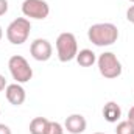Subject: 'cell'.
I'll return each instance as SVG.
<instances>
[{
    "mask_svg": "<svg viewBox=\"0 0 134 134\" xmlns=\"http://www.w3.org/2000/svg\"><path fill=\"white\" fill-rule=\"evenodd\" d=\"M5 95H6V100L9 101L13 106H20V104H24V101L27 98L25 89H24L19 83L8 84L6 89H5Z\"/></svg>",
    "mask_w": 134,
    "mask_h": 134,
    "instance_id": "ba28073f",
    "label": "cell"
},
{
    "mask_svg": "<svg viewBox=\"0 0 134 134\" xmlns=\"http://www.w3.org/2000/svg\"><path fill=\"white\" fill-rule=\"evenodd\" d=\"M115 134H134V125L128 120L120 122L115 128Z\"/></svg>",
    "mask_w": 134,
    "mask_h": 134,
    "instance_id": "4fadbf2b",
    "label": "cell"
},
{
    "mask_svg": "<svg viewBox=\"0 0 134 134\" xmlns=\"http://www.w3.org/2000/svg\"><path fill=\"white\" fill-rule=\"evenodd\" d=\"M130 2H133V3H134V0H130Z\"/></svg>",
    "mask_w": 134,
    "mask_h": 134,
    "instance_id": "7402d4cb",
    "label": "cell"
},
{
    "mask_svg": "<svg viewBox=\"0 0 134 134\" xmlns=\"http://www.w3.org/2000/svg\"><path fill=\"white\" fill-rule=\"evenodd\" d=\"M48 119L45 117H34L30 122V134H45L48 128Z\"/></svg>",
    "mask_w": 134,
    "mask_h": 134,
    "instance_id": "7c38bea8",
    "label": "cell"
},
{
    "mask_svg": "<svg viewBox=\"0 0 134 134\" xmlns=\"http://www.w3.org/2000/svg\"><path fill=\"white\" fill-rule=\"evenodd\" d=\"M87 122L81 114H72L69 115L64 122V128L67 130V133L70 134H81L86 131Z\"/></svg>",
    "mask_w": 134,
    "mask_h": 134,
    "instance_id": "9c48e42d",
    "label": "cell"
},
{
    "mask_svg": "<svg viewBox=\"0 0 134 134\" xmlns=\"http://www.w3.org/2000/svg\"><path fill=\"white\" fill-rule=\"evenodd\" d=\"M76 63L80 64L81 67H91L95 64V61H97V56H95V53L92 52V50H89V48H84V50H80L78 53H76Z\"/></svg>",
    "mask_w": 134,
    "mask_h": 134,
    "instance_id": "8fae6325",
    "label": "cell"
},
{
    "mask_svg": "<svg viewBox=\"0 0 134 134\" xmlns=\"http://www.w3.org/2000/svg\"><path fill=\"white\" fill-rule=\"evenodd\" d=\"M0 134H13V133H11V130H9V126H8V125L0 123Z\"/></svg>",
    "mask_w": 134,
    "mask_h": 134,
    "instance_id": "e0dca14e",
    "label": "cell"
},
{
    "mask_svg": "<svg viewBox=\"0 0 134 134\" xmlns=\"http://www.w3.org/2000/svg\"><path fill=\"white\" fill-rule=\"evenodd\" d=\"M128 122H131L134 125V106L130 109V112H128Z\"/></svg>",
    "mask_w": 134,
    "mask_h": 134,
    "instance_id": "d6986e66",
    "label": "cell"
},
{
    "mask_svg": "<svg viewBox=\"0 0 134 134\" xmlns=\"http://www.w3.org/2000/svg\"><path fill=\"white\" fill-rule=\"evenodd\" d=\"M94 134H103V133H94Z\"/></svg>",
    "mask_w": 134,
    "mask_h": 134,
    "instance_id": "44dd1931",
    "label": "cell"
},
{
    "mask_svg": "<svg viewBox=\"0 0 134 134\" xmlns=\"http://www.w3.org/2000/svg\"><path fill=\"white\" fill-rule=\"evenodd\" d=\"M97 63H98V70H100L101 76H104L108 80H114L122 75V64L112 52L101 53Z\"/></svg>",
    "mask_w": 134,
    "mask_h": 134,
    "instance_id": "5b68a950",
    "label": "cell"
},
{
    "mask_svg": "<svg viewBox=\"0 0 134 134\" xmlns=\"http://www.w3.org/2000/svg\"><path fill=\"white\" fill-rule=\"evenodd\" d=\"M8 11V0H0V16L6 14Z\"/></svg>",
    "mask_w": 134,
    "mask_h": 134,
    "instance_id": "9a60e30c",
    "label": "cell"
},
{
    "mask_svg": "<svg viewBox=\"0 0 134 134\" xmlns=\"http://www.w3.org/2000/svg\"><path fill=\"white\" fill-rule=\"evenodd\" d=\"M2 37H3V30H2V27H0V41H2Z\"/></svg>",
    "mask_w": 134,
    "mask_h": 134,
    "instance_id": "ffe728a7",
    "label": "cell"
},
{
    "mask_svg": "<svg viewBox=\"0 0 134 134\" xmlns=\"http://www.w3.org/2000/svg\"><path fill=\"white\" fill-rule=\"evenodd\" d=\"M103 117L109 123L119 122L120 117H122V108H120V104H117L115 101H108L104 104V108H103Z\"/></svg>",
    "mask_w": 134,
    "mask_h": 134,
    "instance_id": "30bf717a",
    "label": "cell"
},
{
    "mask_svg": "<svg viewBox=\"0 0 134 134\" xmlns=\"http://www.w3.org/2000/svg\"><path fill=\"white\" fill-rule=\"evenodd\" d=\"M56 53H58V59L61 63H69L72 59L76 58L78 53V44H76V37L73 33H61L56 39Z\"/></svg>",
    "mask_w": 134,
    "mask_h": 134,
    "instance_id": "3957f363",
    "label": "cell"
},
{
    "mask_svg": "<svg viewBox=\"0 0 134 134\" xmlns=\"http://www.w3.org/2000/svg\"><path fill=\"white\" fill-rule=\"evenodd\" d=\"M126 19H128L131 24H134V6H130V8H128V11H126Z\"/></svg>",
    "mask_w": 134,
    "mask_h": 134,
    "instance_id": "2e32d148",
    "label": "cell"
},
{
    "mask_svg": "<svg viewBox=\"0 0 134 134\" xmlns=\"http://www.w3.org/2000/svg\"><path fill=\"white\" fill-rule=\"evenodd\" d=\"M8 69L11 72L13 80H16V83H19V84L28 83L33 78V69L30 67L28 61L20 55H14V56L9 58Z\"/></svg>",
    "mask_w": 134,
    "mask_h": 134,
    "instance_id": "277c9868",
    "label": "cell"
},
{
    "mask_svg": "<svg viewBox=\"0 0 134 134\" xmlns=\"http://www.w3.org/2000/svg\"><path fill=\"white\" fill-rule=\"evenodd\" d=\"M30 53L36 61H48L52 58V53H53V47L52 44L47 41V39H34L30 45Z\"/></svg>",
    "mask_w": 134,
    "mask_h": 134,
    "instance_id": "52a82bcc",
    "label": "cell"
},
{
    "mask_svg": "<svg viewBox=\"0 0 134 134\" xmlns=\"http://www.w3.org/2000/svg\"><path fill=\"white\" fill-rule=\"evenodd\" d=\"M31 31V24L27 17H17L14 19L8 28H6V39L13 44V45H22L24 42H27L28 36Z\"/></svg>",
    "mask_w": 134,
    "mask_h": 134,
    "instance_id": "7a4b0ae2",
    "label": "cell"
},
{
    "mask_svg": "<svg viewBox=\"0 0 134 134\" xmlns=\"http://www.w3.org/2000/svg\"><path fill=\"white\" fill-rule=\"evenodd\" d=\"M6 86H8V84H6V78H5L3 75H0V92H2L3 89H6Z\"/></svg>",
    "mask_w": 134,
    "mask_h": 134,
    "instance_id": "ac0fdd59",
    "label": "cell"
},
{
    "mask_svg": "<svg viewBox=\"0 0 134 134\" xmlns=\"http://www.w3.org/2000/svg\"><path fill=\"white\" fill-rule=\"evenodd\" d=\"M0 114H2V111H0Z\"/></svg>",
    "mask_w": 134,
    "mask_h": 134,
    "instance_id": "603a6c76",
    "label": "cell"
},
{
    "mask_svg": "<svg viewBox=\"0 0 134 134\" xmlns=\"http://www.w3.org/2000/svg\"><path fill=\"white\" fill-rule=\"evenodd\" d=\"M89 41L97 47H108L117 42L119 39V30L114 24L104 22V24H95L87 30Z\"/></svg>",
    "mask_w": 134,
    "mask_h": 134,
    "instance_id": "6da1fadb",
    "label": "cell"
},
{
    "mask_svg": "<svg viewBox=\"0 0 134 134\" xmlns=\"http://www.w3.org/2000/svg\"><path fill=\"white\" fill-rule=\"evenodd\" d=\"M45 134H64V128L58 122H48V128Z\"/></svg>",
    "mask_w": 134,
    "mask_h": 134,
    "instance_id": "5bb4252c",
    "label": "cell"
},
{
    "mask_svg": "<svg viewBox=\"0 0 134 134\" xmlns=\"http://www.w3.org/2000/svg\"><path fill=\"white\" fill-rule=\"evenodd\" d=\"M22 13L25 17L42 20L48 17L50 14V6L45 0H24L22 3Z\"/></svg>",
    "mask_w": 134,
    "mask_h": 134,
    "instance_id": "8992f818",
    "label": "cell"
}]
</instances>
